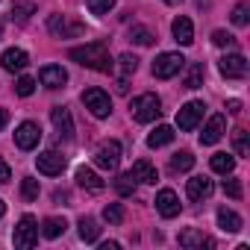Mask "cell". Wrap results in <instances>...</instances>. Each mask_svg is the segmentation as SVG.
Segmentation results:
<instances>
[{
	"instance_id": "cell-22",
	"label": "cell",
	"mask_w": 250,
	"mask_h": 250,
	"mask_svg": "<svg viewBox=\"0 0 250 250\" xmlns=\"http://www.w3.org/2000/svg\"><path fill=\"white\" fill-rule=\"evenodd\" d=\"M218 227H221L224 232H238V229H241V215L232 212V209H227V206H221V209H218Z\"/></svg>"
},
{
	"instance_id": "cell-37",
	"label": "cell",
	"mask_w": 250,
	"mask_h": 250,
	"mask_svg": "<svg viewBox=\"0 0 250 250\" xmlns=\"http://www.w3.org/2000/svg\"><path fill=\"white\" fill-rule=\"evenodd\" d=\"M36 91V80L33 77H18V83H15V94L18 97H30Z\"/></svg>"
},
{
	"instance_id": "cell-2",
	"label": "cell",
	"mask_w": 250,
	"mask_h": 250,
	"mask_svg": "<svg viewBox=\"0 0 250 250\" xmlns=\"http://www.w3.org/2000/svg\"><path fill=\"white\" fill-rule=\"evenodd\" d=\"M130 115H133V121H139V124L156 121V118L162 115V100H159V94L145 91V94L133 97V100H130Z\"/></svg>"
},
{
	"instance_id": "cell-11",
	"label": "cell",
	"mask_w": 250,
	"mask_h": 250,
	"mask_svg": "<svg viewBox=\"0 0 250 250\" xmlns=\"http://www.w3.org/2000/svg\"><path fill=\"white\" fill-rule=\"evenodd\" d=\"M36 168H39V174H44V177H59V174L65 171V156H62L59 150H44V153L36 156Z\"/></svg>"
},
{
	"instance_id": "cell-8",
	"label": "cell",
	"mask_w": 250,
	"mask_h": 250,
	"mask_svg": "<svg viewBox=\"0 0 250 250\" xmlns=\"http://www.w3.org/2000/svg\"><path fill=\"white\" fill-rule=\"evenodd\" d=\"M47 30L56 36V39H77V36H83V24L80 21H71L68 15H50L47 18Z\"/></svg>"
},
{
	"instance_id": "cell-39",
	"label": "cell",
	"mask_w": 250,
	"mask_h": 250,
	"mask_svg": "<svg viewBox=\"0 0 250 250\" xmlns=\"http://www.w3.org/2000/svg\"><path fill=\"white\" fill-rule=\"evenodd\" d=\"M212 44H215V47H232V44H235V36L227 33V30H215V33H212Z\"/></svg>"
},
{
	"instance_id": "cell-15",
	"label": "cell",
	"mask_w": 250,
	"mask_h": 250,
	"mask_svg": "<svg viewBox=\"0 0 250 250\" xmlns=\"http://www.w3.org/2000/svg\"><path fill=\"white\" fill-rule=\"evenodd\" d=\"M39 80H42L44 88L56 91V88H62V85L68 83V71H65L62 65H44V68L39 71Z\"/></svg>"
},
{
	"instance_id": "cell-36",
	"label": "cell",
	"mask_w": 250,
	"mask_h": 250,
	"mask_svg": "<svg viewBox=\"0 0 250 250\" xmlns=\"http://www.w3.org/2000/svg\"><path fill=\"white\" fill-rule=\"evenodd\" d=\"M103 221H106V224H121V221H124V206H121V203H109V206L103 209Z\"/></svg>"
},
{
	"instance_id": "cell-16",
	"label": "cell",
	"mask_w": 250,
	"mask_h": 250,
	"mask_svg": "<svg viewBox=\"0 0 250 250\" xmlns=\"http://www.w3.org/2000/svg\"><path fill=\"white\" fill-rule=\"evenodd\" d=\"M156 212H159L162 218H177V215H180V197H177L174 188H162V191L156 194Z\"/></svg>"
},
{
	"instance_id": "cell-34",
	"label": "cell",
	"mask_w": 250,
	"mask_h": 250,
	"mask_svg": "<svg viewBox=\"0 0 250 250\" xmlns=\"http://www.w3.org/2000/svg\"><path fill=\"white\" fill-rule=\"evenodd\" d=\"M130 42H136V44H142V47H150V44H153V33H150L147 27H139V24H136V27L130 30Z\"/></svg>"
},
{
	"instance_id": "cell-33",
	"label": "cell",
	"mask_w": 250,
	"mask_h": 250,
	"mask_svg": "<svg viewBox=\"0 0 250 250\" xmlns=\"http://www.w3.org/2000/svg\"><path fill=\"white\" fill-rule=\"evenodd\" d=\"M39 191H42V186H39L36 177H24L21 180V197L24 200H39Z\"/></svg>"
},
{
	"instance_id": "cell-42",
	"label": "cell",
	"mask_w": 250,
	"mask_h": 250,
	"mask_svg": "<svg viewBox=\"0 0 250 250\" xmlns=\"http://www.w3.org/2000/svg\"><path fill=\"white\" fill-rule=\"evenodd\" d=\"M227 112H229V115H238V112H241V100H235V97L227 100Z\"/></svg>"
},
{
	"instance_id": "cell-3",
	"label": "cell",
	"mask_w": 250,
	"mask_h": 250,
	"mask_svg": "<svg viewBox=\"0 0 250 250\" xmlns=\"http://www.w3.org/2000/svg\"><path fill=\"white\" fill-rule=\"evenodd\" d=\"M183 68H186V56H183V53H174V50L159 53V56L153 59V77H156V80H171V77H177Z\"/></svg>"
},
{
	"instance_id": "cell-32",
	"label": "cell",
	"mask_w": 250,
	"mask_h": 250,
	"mask_svg": "<svg viewBox=\"0 0 250 250\" xmlns=\"http://www.w3.org/2000/svg\"><path fill=\"white\" fill-rule=\"evenodd\" d=\"M33 12H36V3H30V0L18 3V0H15V6H12V21L24 24V21H30V15H33Z\"/></svg>"
},
{
	"instance_id": "cell-17",
	"label": "cell",
	"mask_w": 250,
	"mask_h": 250,
	"mask_svg": "<svg viewBox=\"0 0 250 250\" xmlns=\"http://www.w3.org/2000/svg\"><path fill=\"white\" fill-rule=\"evenodd\" d=\"M139 71V59L133 53H124L118 59V91H127V80Z\"/></svg>"
},
{
	"instance_id": "cell-44",
	"label": "cell",
	"mask_w": 250,
	"mask_h": 250,
	"mask_svg": "<svg viewBox=\"0 0 250 250\" xmlns=\"http://www.w3.org/2000/svg\"><path fill=\"white\" fill-rule=\"evenodd\" d=\"M100 250H118V241H106V244H100Z\"/></svg>"
},
{
	"instance_id": "cell-4",
	"label": "cell",
	"mask_w": 250,
	"mask_h": 250,
	"mask_svg": "<svg viewBox=\"0 0 250 250\" xmlns=\"http://www.w3.org/2000/svg\"><path fill=\"white\" fill-rule=\"evenodd\" d=\"M12 241H15V247H21V250L36 247V241H39V221H36L33 215H21L15 232H12Z\"/></svg>"
},
{
	"instance_id": "cell-19",
	"label": "cell",
	"mask_w": 250,
	"mask_h": 250,
	"mask_svg": "<svg viewBox=\"0 0 250 250\" xmlns=\"http://www.w3.org/2000/svg\"><path fill=\"white\" fill-rule=\"evenodd\" d=\"M212 191H215V186H212V180H209V177H191V180L186 183V194H188L191 200H197V203H200V200H206Z\"/></svg>"
},
{
	"instance_id": "cell-48",
	"label": "cell",
	"mask_w": 250,
	"mask_h": 250,
	"mask_svg": "<svg viewBox=\"0 0 250 250\" xmlns=\"http://www.w3.org/2000/svg\"><path fill=\"white\" fill-rule=\"evenodd\" d=\"M0 39H3V21H0Z\"/></svg>"
},
{
	"instance_id": "cell-38",
	"label": "cell",
	"mask_w": 250,
	"mask_h": 250,
	"mask_svg": "<svg viewBox=\"0 0 250 250\" xmlns=\"http://www.w3.org/2000/svg\"><path fill=\"white\" fill-rule=\"evenodd\" d=\"M91 15H109V9L115 6V0H85Z\"/></svg>"
},
{
	"instance_id": "cell-9",
	"label": "cell",
	"mask_w": 250,
	"mask_h": 250,
	"mask_svg": "<svg viewBox=\"0 0 250 250\" xmlns=\"http://www.w3.org/2000/svg\"><path fill=\"white\" fill-rule=\"evenodd\" d=\"M218 71L227 80H244L247 77V59L241 53H227L218 59Z\"/></svg>"
},
{
	"instance_id": "cell-41",
	"label": "cell",
	"mask_w": 250,
	"mask_h": 250,
	"mask_svg": "<svg viewBox=\"0 0 250 250\" xmlns=\"http://www.w3.org/2000/svg\"><path fill=\"white\" fill-rule=\"evenodd\" d=\"M9 177H12V171H9V165H6L3 159H0V186H3V183H9Z\"/></svg>"
},
{
	"instance_id": "cell-30",
	"label": "cell",
	"mask_w": 250,
	"mask_h": 250,
	"mask_svg": "<svg viewBox=\"0 0 250 250\" xmlns=\"http://www.w3.org/2000/svg\"><path fill=\"white\" fill-rule=\"evenodd\" d=\"M191 168H194V156H191V150H180V153L171 156V171H174V174H180V171H191Z\"/></svg>"
},
{
	"instance_id": "cell-23",
	"label": "cell",
	"mask_w": 250,
	"mask_h": 250,
	"mask_svg": "<svg viewBox=\"0 0 250 250\" xmlns=\"http://www.w3.org/2000/svg\"><path fill=\"white\" fill-rule=\"evenodd\" d=\"M136 188H139V180H136V174H133V171L118 174V180H115V191H118L121 197H133V194H136Z\"/></svg>"
},
{
	"instance_id": "cell-35",
	"label": "cell",
	"mask_w": 250,
	"mask_h": 250,
	"mask_svg": "<svg viewBox=\"0 0 250 250\" xmlns=\"http://www.w3.org/2000/svg\"><path fill=\"white\" fill-rule=\"evenodd\" d=\"M232 147H235V156H250V142H247V133L241 127L232 133Z\"/></svg>"
},
{
	"instance_id": "cell-10",
	"label": "cell",
	"mask_w": 250,
	"mask_h": 250,
	"mask_svg": "<svg viewBox=\"0 0 250 250\" xmlns=\"http://www.w3.org/2000/svg\"><path fill=\"white\" fill-rule=\"evenodd\" d=\"M39 142H42V127H39L36 121L18 124V130H15V145H18L21 150H36Z\"/></svg>"
},
{
	"instance_id": "cell-31",
	"label": "cell",
	"mask_w": 250,
	"mask_h": 250,
	"mask_svg": "<svg viewBox=\"0 0 250 250\" xmlns=\"http://www.w3.org/2000/svg\"><path fill=\"white\" fill-rule=\"evenodd\" d=\"M229 18H232L235 27H247L250 24V3H247V0H241V3L232 6V15Z\"/></svg>"
},
{
	"instance_id": "cell-27",
	"label": "cell",
	"mask_w": 250,
	"mask_h": 250,
	"mask_svg": "<svg viewBox=\"0 0 250 250\" xmlns=\"http://www.w3.org/2000/svg\"><path fill=\"white\" fill-rule=\"evenodd\" d=\"M209 165H212L215 174H224V177H227V174L235 171V156H232V153H215V156L209 159Z\"/></svg>"
},
{
	"instance_id": "cell-18",
	"label": "cell",
	"mask_w": 250,
	"mask_h": 250,
	"mask_svg": "<svg viewBox=\"0 0 250 250\" xmlns=\"http://www.w3.org/2000/svg\"><path fill=\"white\" fill-rule=\"evenodd\" d=\"M171 33H174V42H177V44H183V47H188V44L194 42V24H191L186 15L174 18V24H171Z\"/></svg>"
},
{
	"instance_id": "cell-7",
	"label": "cell",
	"mask_w": 250,
	"mask_h": 250,
	"mask_svg": "<svg viewBox=\"0 0 250 250\" xmlns=\"http://www.w3.org/2000/svg\"><path fill=\"white\" fill-rule=\"evenodd\" d=\"M94 165L103 168V171H118V165H121V142H115V139L103 142L94 150Z\"/></svg>"
},
{
	"instance_id": "cell-26",
	"label": "cell",
	"mask_w": 250,
	"mask_h": 250,
	"mask_svg": "<svg viewBox=\"0 0 250 250\" xmlns=\"http://www.w3.org/2000/svg\"><path fill=\"white\" fill-rule=\"evenodd\" d=\"M203 77H206L203 62H191V65L186 68V80H183V85H186V88H200V85H203Z\"/></svg>"
},
{
	"instance_id": "cell-1",
	"label": "cell",
	"mask_w": 250,
	"mask_h": 250,
	"mask_svg": "<svg viewBox=\"0 0 250 250\" xmlns=\"http://www.w3.org/2000/svg\"><path fill=\"white\" fill-rule=\"evenodd\" d=\"M68 56L83 65V68H91V71H100V74H112L115 71V62H112V53L103 42H88L83 47H71Z\"/></svg>"
},
{
	"instance_id": "cell-13",
	"label": "cell",
	"mask_w": 250,
	"mask_h": 250,
	"mask_svg": "<svg viewBox=\"0 0 250 250\" xmlns=\"http://www.w3.org/2000/svg\"><path fill=\"white\" fill-rule=\"evenodd\" d=\"M224 133H227V118H224V115H212V118L206 121L203 133H200V145H203V147H212V145H218V142L224 139Z\"/></svg>"
},
{
	"instance_id": "cell-5",
	"label": "cell",
	"mask_w": 250,
	"mask_h": 250,
	"mask_svg": "<svg viewBox=\"0 0 250 250\" xmlns=\"http://www.w3.org/2000/svg\"><path fill=\"white\" fill-rule=\"evenodd\" d=\"M83 106L94 115V118H109L112 115V97L103 88H85L83 91Z\"/></svg>"
},
{
	"instance_id": "cell-21",
	"label": "cell",
	"mask_w": 250,
	"mask_h": 250,
	"mask_svg": "<svg viewBox=\"0 0 250 250\" xmlns=\"http://www.w3.org/2000/svg\"><path fill=\"white\" fill-rule=\"evenodd\" d=\"M177 241H180V247H215V241L197 229H183Z\"/></svg>"
},
{
	"instance_id": "cell-24",
	"label": "cell",
	"mask_w": 250,
	"mask_h": 250,
	"mask_svg": "<svg viewBox=\"0 0 250 250\" xmlns=\"http://www.w3.org/2000/svg\"><path fill=\"white\" fill-rule=\"evenodd\" d=\"M174 142V127H168V124H159V127L147 136V147H165V145H171Z\"/></svg>"
},
{
	"instance_id": "cell-14",
	"label": "cell",
	"mask_w": 250,
	"mask_h": 250,
	"mask_svg": "<svg viewBox=\"0 0 250 250\" xmlns=\"http://www.w3.org/2000/svg\"><path fill=\"white\" fill-rule=\"evenodd\" d=\"M0 65H3V71H9V74H21L30 65V56L21 47H9V50H3V56H0Z\"/></svg>"
},
{
	"instance_id": "cell-29",
	"label": "cell",
	"mask_w": 250,
	"mask_h": 250,
	"mask_svg": "<svg viewBox=\"0 0 250 250\" xmlns=\"http://www.w3.org/2000/svg\"><path fill=\"white\" fill-rule=\"evenodd\" d=\"M65 229H68V221L65 218H44L42 221V235L44 238H59Z\"/></svg>"
},
{
	"instance_id": "cell-6",
	"label": "cell",
	"mask_w": 250,
	"mask_h": 250,
	"mask_svg": "<svg viewBox=\"0 0 250 250\" xmlns=\"http://www.w3.org/2000/svg\"><path fill=\"white\" fill-rule=\"evenodd\" d=\"M203 112H206V103H203V100H188V103L180 106V112H177V127H180L183 133H191L197 124L203 121Z\"/></svg>"
},
{
	"instance_id": "cell-12",
	"label": "cell",
	"mask_w": 250,
	"mask_h": 250,
	"mask_svg": "<svg viewBox=\"0 0 250 250\" xmlns=\"http://www.w3.org/2000/svg\"><path fill=\"white\" fill-rule=\"evenodd\" d=\"M50 121H53L59 139H65V142L74 139V118H71V109L68 106H53L50 109Z\"/></svg>"
},
{
	"instance_id": "cell-25",
	"label": "cell",
	"mask_w": 250,
	"mask_h": 250,
	"mask_svg": "<svg viewBox=\"0 0 250 250\" xmlns=\"http://www.w3.org/2000/svg\"><path fill=\"white\" fill-rule=\"evenodd\" d=\"M130 171L136 174V180H139V183H147V186H153V183L159 180V174H156V168H153V165H150L147 159H139V162H136V165H133Z\"/></svg>"
},
{
	"instance_id": "cell-47",
	"label": "cell",
	"mask_w": 250,
	"mask_h": 250,
	"mask_svg": "<svg viewBox=\"0 0 250 250\" xmlns=\"http://www.w3.org/2000/svg\"><path fill=\"white\" fill-rule=\"evenodd\" d=\"M3 212H6V203H3V200H0V218H3Z\"/></svg>"
},
{
	"instance_id": "cell-45",
	"label": "cell",
	"mask_w": 250,
	"mask_h": 250,
	"mask_svg": "<svg viewBox=\"0 0 250 250\" xmlns=\"http://www.w3.org/2000/svg\"><path fill=\"white\" fill-rule=\"evenodd\" d=\"M53 200H68V191H53Z\"/></svg>"
},
{
	"instance_id": "cell-43",
	"label": "cell",
	"mask_w": 250,
	"mask_h": 250,
	"mask_svg": "<svg viewBox=\"0 0 250 250\" xmlns=\"http://www.w3.org/2000/svg\"><path fill=\"white\" fill-rule=\"evenodd\" d=\"M6 124H9V109H6V106H0V130H3Z\"/></svg>"
},
{
	"instance_id": "cell-28",
	"label": "cell",
	"mask_w": 250,
	"mask_h": 250,
	"mask_svg": "<svg viewBox=\"0 0 250 250\" xmlns=\"http://www.w3.org/2000/svg\"><path fill=\"white\" fill-rule=\"evenodd\" d=\"M77 227H80V238H83L85 244H94V241L100 238V227H97V221H94V218H85V215H83Z\"/></svg>"
},
{
	"instance_id": "cell-40",
	"label": "cell",
	"mask_w": 250,
	"mask_h": 250,
	"mask_svg": "<svg viewBox=\"0 0 250 250\" xmlns=\"http://www.w3.org/2000/svg\"><path fill=\"white\" fill-rule=\"evenodd\" d=\"M227 177H229V174H227ZM224 194H229L232 200H241V194H244V191H241V183H238L235 177L224 180Z\"/></svg>"
},
{
	"instance_id": "cell-20",
	"label": "cell",
	"mask_w": 250,
	"mask_h": 250,
	"mask_svg": "<svg viewBox=\"0 0 250 250\" xmlns=\"http://www.w3.org/2000/svg\"><path fill=\"white\" fill-rule=\"evenodd\" d=\"M77 186L85 188V191H103V188H106V183H103L91 168H77Z\"/></svg>"
},
{
	"instance_id": "cell-46",
	"label": "cell",
	"mask_w": 250,
	"mask_h": 250,
	"mask_svg": "<svg viewBox=\"0 0 250 250\" xmlns=\"http://www.w3.org/2000/svg\"><path fill=\"white\" fill-rule=\"evenodd\" d=\"M162 3H168V6H177V3H180V0H162Z\"/></svg>"
}]
</instances>
